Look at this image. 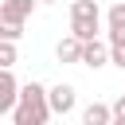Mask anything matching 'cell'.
Returning a JSON list of instances; mask_svg holds the SVG:
<instances>
[{"label":"cell","instance_id":"8","mask_svg":"<svg viewBox=\"0 0 125 125\" xmlns=\"http://www.w3.org/2000/svg\"><path fill=\"white\" fill-rule=\"evenodd\" d=\"M98 27H102V20H90V16H70V31H74L78 39H98Z\"/></svg>","mask_w":125,"mask_h":125},{"label":"cell","instance_id":"2","mask_svg":"<svg viewBox=\"0 0 125 125\" xmlns=\"http://www.w3.org/2000/svg\"><path fill=\"white\" fill-rule=\"evenodd\" d=\"M20 82H16V74H12V66H4L0 70V113H8L16 102H20Z\"/></svg>","mask_w":125,"mask_h":125},{"label":"cell","instance_id":"13","mask_svg":"<svg viewBox=\"0 0 125 125\" xmlns=\"http://www.w3.org/2000/svg\"><path fill=\"white\" fill-rule=\"evenodd\" d=\"M0 35L4 39H20L23 35V23H0Z\"/></svg>","mask_w":125,"mask_h":125},{"label":"cell","instance_id":"11","mask_svg":"<svg viewBox=\"0 0 125 125\" xmlns=\"http://www.w3.org/2000/svg\"><path fill=\"white\" fill-rule=\"evenodd\" d=\"M16 59H20L16 55V39H4L0 43V66H16Z\"/></svg>","mask_w":125,"mask_h":125},{"label":"cell","instance_id":"1","mask_svg":"<svg viewBox=\"0 0 125 125\" xmlns=\"http://www.w3.org/2000/svg\"><path fill=\"white\" fill-rule=\"evenodd\" d=\"M51 113H55V109H51V90L39 86V82H23L20 102H16V109H12V121H16V125H47Z\"/></svg>","mask_w":125,"mask_h":125},{"label":"cell","instance_id":"12","mask_svg":"<svg viewBox=\"0 0 125 125\" xmlns=\"http://www.w3.org/2000/svg\"><path fill=\"white\" fill-rule=\"evenodd\" d=\"M109 62L125 70V39H121V43H109Z\"/></svg>","mask_w":125,"mask_h":125},{"label":"cell","instance_id":"15","mask_svg":"<svg viewBox=\"0 0 125 125\" xmlns=\"http://www.w3.org/2000/svg\"><path fill=\"white\" fill-rule=\"evenodd\" d=\"M43 4H55V0H43Z\"/></svg>","mask_w":125,"mask_h":125},{"label":"cell","instance_id":"10","mask_svg":"<svg viewBox=\"0 0 125 125\" xmlns=\"http://www.w3.org/2000/svg\"><path fill=\"white\" fill-rule=\"evenodd\" d=\"M105 23H109V27H125V0L109 4V12H105Z\"/></svg>","mask_w":125,"mask_h":125},{"label":"cell","instance_id":"5","mask_svg":"<svg viewBox=\"0 0 125 125\" xmlns=\"http://www.w3.org/2000/svg\"><path fill=\"white\" fill-rule=\"evenodd\" d=\"M105 62H109V47H105L102 39H86V47H82V66L102 70Z\"/></svg>","mask_w":125,"mask_h":125},{"label":"cell","instance_id":"6","mask_svg":"<svg viewBox=\"0 0 125 125\" xmlns=\"http://www.w3.org/2000/svg\"><path fill=\"white\" fill-rule=\"evenodd\" d=\"M82 47H86V39H78V35L70 31V35L59 43V51H55V55H59V62H82Z\"/></svg>","mask_w":125,"mask_h":125},{"label":"cell","instance_id":"9","mask_svg":"<svg viewBox=\"0 0 125 125\" xmlns=\"http://www.w3.org/2000/svg\"><path fill=\"white\" fill-rule=\"evenodd\" d=\"M70 16H90V20H102V8H98V0H74V4H70Z\"/></svg>","mask_w":125,"mask_h":125},{"label":"cell","instance_id":"7","mask_svg":"<svg viewBox=\"0 0 125 125\" xmlns=\"http://www.w3.org/2000/svg\"><path fill=\"white\" fill-rule=\"evenodd\" d=\"M82 121H86V125H109V121H113V105L90 102V105L82 109Z\"/></svg>","mask_w":125,"mask_h":125},{"label":"cell","instance_id":"4","mask_svg":"<svg viewBox=\"0 0 125 125\" xmlns=\"http://www.w3.org/2000/svg\"><path fill=\"white\" fill-rule=\"evenodd\" d=\"M35 12V0H4L0 4V23H23Z\"/></svg>","mask_w":125,"mask_h":125},{"label":"cell","instance_id":"3","mask_svg":"<svg viewBox=\"0 0 125 125\" xmlns=\"http://www.w3.org/2000/svg\"><path fill=\"white\" fill-rule=\"evenodd\" d=\"M74 86L70 82H59V86H51V109L59 113V117H66V113H74Z\"/></svg>","mask_w":125,"mask_h":125},{"label":"cell","instance_id":"14","mask_svg":"<svg viewBox=\"0 0 125 125\" xmlns=\"http://www.w3.org/2000/svg\"><path fill=\"white\" fill-rule=\"evenodd\" d=\"M113 121H117V125H125V94L113 102Z\"/></svg>","mask_w":125,"mask_h":125}]
</instances>
